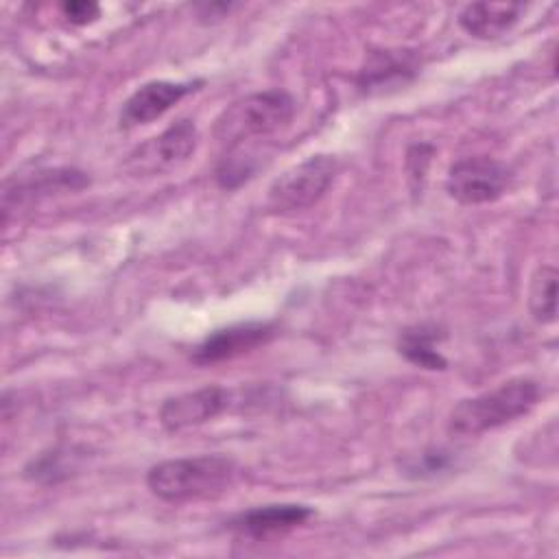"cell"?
Instances as JSON below:
<instances>
[{
  "mask_svg": "<svg viewBox=\"0 0 559 559\" xmlns=\"http://www.w3.org/2000/svg\"><path fill=\"white\" fill-rule=\"evenodd\" d=\"M542 389L533 378H511L489 391L461 400L448 417L452 437H478L496 430L535 408Z\"/></svg>",
  "mask_w": 559,
  "mask_h": 559,
  "instance_id": "1",
  "label": "cell"
},
{
  "mask_svg": "<svg viewBox=\"0 0 559 559\" xmlns=\"http://www.w3.org/2000/svg\"><path fill=\"white\" fill-rule=\"evenodd\" d=\"M236 476V463L223 454L168 459L153 465L146 487L166 502H190L223 493Z\"/></svg>",
  "mask_w": 559,
  "mask_h": 559,
  "instance_id": "2",
  "label": "cell"
},
{
  "mask_svg": "<svg viewBox=\"0 0 559 559\" xmlns=\"http://www.w3.org/2000/svg\"><path fill=\"white\" fill-rule=\"evenodd\" d=\"M295 116V98L284 90H264L234 100L216 118L214 135L236 148L247 140L284 129Z\"/></svg>",
  "mask_w": 559,
  "mask_h": 559,
  "instance_id": "3",
  "label": "cell"
},
{
  "mask_svg": "<svg viewBox=\"0 0 559 559\" xmlns=\"http://www.w3.org/2000/svg\"><path fill=\"white\" fill-rule=\"evenodd\" d=\"M338 162L332 155H310L284 170L266 192V207L275 214L312 207L332 186Z\"/></svg>",
  "mask_w": 559,
  "mask_h": 559,
  "instance_id": "4",
  "label": "cell"
},
{
  "mask_svg": "<svg viewBox=\"0 0 559 559\" xmlns=\"http://www.w3.org/2000/svg\"><path fill=\"white\" fill-rule=\"evenodd\" d=\"M513 181L511 168L493 157L476 155L454 162L445 177L448 194L463 205H478L500 199Z\"/></svg>",
  "mask_w": 559,
  "mask_h": 559,
  "instance_id": "5",
  "label": "cell"
},
{
  "mask_svg": "<svg viewBox=\"0 0 559 559\" xmlns=\"http://www.w3.org/2000/svg\"><path fill=\"white\" fill-rule=\"evenodd\" d=\"M277 336V325L269 321H247L234 323L207 334L194 349L192 362L197 365H214L223 360H231L236 356L249 354Z\"/></svg>",
  "mask_w": 559,
  "mask_h": 559,
  "instance_id": "6",
  "label": "cell"
},
{
  "mask_svg": "<svg viewBox=\"0 0 559 559\" xmlns=\"http://www.w3.org/2000/svg\"><path fill=\"white\" fill-rule=\"evenodd\" d=\"M231 404V391L223 386H201L197 391H186L175 397H168L159 406V424L170 430L179 432L190 426H199L207 419H214Z\"/></svg>",
  "mask_w": 559,
  "mask_h": 559,
  "instance_id": "7",
  "label": "cell"
},
{
  "mask_svg": "<svg viewBox=\"0 0 559 559\" xmlns=\"http://www.w3.org/2000/svg\"><path fill=\"white\" fill-rule=\"evenodd\" d=\"M199 85L201 81H148L140 85L120 109V127L131 129L159 118Z\"/></svg>",
  "mask_w": 559,
  "mask_h": 559,
  "instance_id": "8",
  "label": "cell"
},
{
  "mask_svg": "<svg viewBox=\"0 0 559 559\" xmlns=\"http://www.w3.org/2000/svg\"><path fill=\"white\" fill-rule=\"evenodd\" d=\"M314 511L306 504H266L249 509L229 522V528L249 539H269L286 535L306 524Z\"/></svg>",
  "mask_w": 559,
  "mask_h": 559,
  "instance_id": "9",
  "label": "cell"
},
{
  "mask_svg": "<svg viewBox=\"0 0 559 559\" xmlns=\"http://www.w3.org/2000/svg\"><path fill=\"white\" fill-rule=\"evenodd\" d=\"M417 74V59L406 50L371 52L358 72V90L365 94H380L389 87L406 85Z\"/></svg>",
  "mask_w": 559,
  "mask_h": 559,
  "instance_id": "10",
  "label": "cell"
},
{
  "mask_svg": "<svg viewBox=\"0 0 559 559\" xmlns=\"http://www.w3.org/2000/svg\"><path fill=\"white\" fill-rule=\"evenodd\" d=\"M520 2H472L459 13V24L476 39H496L507 33L522 15Z\"/></svg>",
  "mask_w": 559,
  "mask_h": 559,
  "instance_id": "11",
  "label": "cell"
},
{
  "mask_svg": "<svg viewBox=\"0 0 559 559\" xmlns=\"http://www.w3.org/2000/svg\"><path fill=\"white\" fill-rule=\"evenodd\" d=\"M194 146H197V127L190 120H179L142 146V159H151L153 164L168 166L190 157Z\"/></svg>",
  "mask_w": 559,
  "mask_h": 559,
  "instance_id": "12",
  "label": "cell"
},
{
  "mask_svg": "<svg viewBox=\"0 0 559 559\" xmlns=\"http://www.w3.org/2000/svg\"><path fill=\"white\" fill-rule=\"evenodd\" d=\"M443 338V332L435 325L421 323L402 330L397 338V352L413 365L428 369V371H441L448 367V360L437 349V341Z\"/></svg>",
  "mask_w": 559,
  "mask_h": 559,
  "instance_id": "13",
  "label": "cell"
},
{
  "mask_svg": "<svg viewBox=\"0 0 559 559\" xmlns=\"http://www.w3.org/2000/svg\"><path fill=\"white\" fill-rule=\"evenodd\" d=\"M90 179L85 177V173L74 170V168H55V170H41L35 177L26 179V181H15V190L4 188V194H15V203L22 201L28 194H50L55 190H79L83 186H87Z\"/></svg>",
  "mask_w": 559,
  "mask_h": 559,
  "instance_id": "14",
  "label": "cell"
},
{
  "mask_svg": "<svg viewBox=\"0 0 559 559\" xmlns=\"http://www.w3.org/2000/svg\"><path fill=\"white\" fill-rule=\"evenodd\" d=\"M528 310L535 321L552 323L557 319V269L542 264L528 286Z\"/></svg>",
  "mask_w": 559,
  "mask_h": 559,
  "instance_id": "15",
  "label": "cell"
},
{
  "mask_svg": "<svg viewBox=\"0 0 559 559\" xmlns=\"http://www.w3.org/2000/svg\"><path fill=\"white\" fill-rule=\"evenodd\" d=\"M61 13L63 17L74 24V26H85V24H92L94 20H98L100 15V4L98 2H85V0H79V2H63L61 4Z\"/></svg>",
  "mask_w": 559,
  "mask_h": 559,
  "instance_id": "16",
  "label": "cell"
},
{
  "mask_svg": "<svg viewBox=\"0 0 559 559\" xmlns=\"http://www.w3.org/2000/svg\"><path fill=\"white\" fill-rule=\"evenodd\" d=\"M448 456L443 452H432V454H419L417 461H411L406 465L408 472H417L415 476H426V474H437V472H443L448 467Z\"/></svg>",
  "mask_w": 559,
  "mask_h": 559,
  "instance_id": "17",
  "label": "cell"
},
{
  "mask_svg": "<svg viewBox=\"0 0 559 559\" xmlns=\"http://www.w3.org/2000/svg\"><path fill=\"white\" fill-rule=\"evenodd\" d=\"M236 4H227V2H212V4H197L199 17H223L225 13H229Z\"/></svg>",
  "mask_w": 559,
  "mask_h": 559,
  "instance_id": "18",
  "label": "cell"
}]
</instances>
